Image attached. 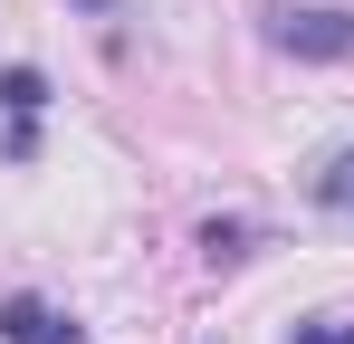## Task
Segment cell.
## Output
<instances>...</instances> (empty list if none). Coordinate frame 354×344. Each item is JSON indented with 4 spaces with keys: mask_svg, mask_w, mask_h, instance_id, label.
I'll return each instance as SVG.
<instances>
[{
    "mask_svg": "<svg viewBox=\"0 0 354 344\" xmlns=\"http://www.w3.org/2000/svg\"><path fill=\"white\" fill-rule=\"evenodd\" d=\"M48 96H58V86H48L29 57H19V67H0V115H10V124H39V115H48Z\"/></svg>",
    "mask_w": 354,
    "mask_h": 344,
    "instance_id": "5b68a950",
    "label": "cell"
},
{
    "mask_svg": "<svg viewBox=\"0 0 354 344\" xmlns=\"http://www.w3.org/2000/svg\"><path fill=\"white\" fill-rule=\"evenodd\" d=\"M288 344H354V316H306Z\"/></svg>",
    "mask_w": 354,
    "mask_h": 344,
    "instance_id": "8992f818",
    "label": "cell"
},
{
    "mask_svg": "<svg viewBox=\"0 0 354 344\" xmlns=\"http://www.w3.org/2000/svg\"><path fill=\"white\" fill-rule=\"evenodd\" d=\"M192 249H201V268H221V278H230V268H249V258L268 249V229L239 220V211H211V220L192 229Z\"/></svg>",
    "mask_w": 354,
    "mask_h": 344,
    "instance_id": "3957f363",
    "label": "cell"
},
{
    "mask_svg": "<svg viewBox=\"0 0 354 344\" xmlns=\"http://www.w3.org/2000/svg\"><path fill=\"white\" fill-rule=\"evenodd\" d=\"M306 211L335 220V229H354V144H335V153L306 163Z\"/></svg>",
    "mask_w": 354,
    "mask_h": 344,
    "instance_id": "277c9868",
    "label": "cell"
},
{
    "mask_svg": "<svg viewBox=\"0 0 354 344\" xmlns=\"http://www.w3.org/2000/svg\"><path fill=\"white\" fill-rule=\"evenodd\" d=\"M77 10H86V19H106V10H115V0H77Z\"/></svg>",
    "mask_w": 354,
    "mask_h": 344,
    "instance_id": "52a82bcc",
    "label": "cell"
},
{
    "mask_svg": "<svg viewBox=\"0 0 354 344\" xmlns=\"http://www.w3.org/2000/svg\"><path fill=\"white\" fill-rule=\"evenodd\" d=\"M259 39L297 67H345L354 57V10L345 0H268L259 10Z\"/></svg>",
    "mask_w": 354,
    "mask_h": 344,
    "instance_id": "6da1fadb",
    "label": "cell"
},
{
    "mask_svg": "<svg viewBox=\"0 0 354 344\" xmlns=\"http://www.w3.org/2000/svg\"><path fill=\"white\" fill-rule=\"evenodd\" d=\"M0 344H86V325L48 306V296H29V287H10L0 296Z\"/></svg>",
    "mask_w": 354,
    "mask_h": 344,
    "instance_id": "7a4b0ae2",
    "label": "cell"
}]
</instances>
